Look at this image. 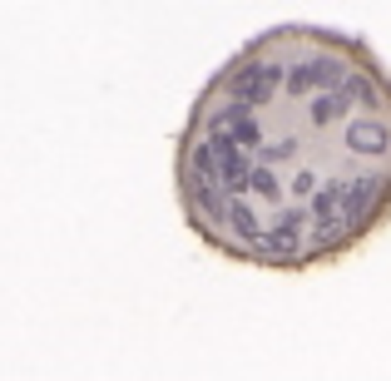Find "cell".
<instances>
[{"instance_id": "cell-1", "label": "cell", "mask_w": 391, "mask_h": 381, "mask_svg": "<svg viewBox=\"0 0 391 381\" xmlns=\"http://www.w3.org/2000/svg\"><path fill=\"white\" fill-rule=\"evenodd\" d=\"M174 198L198 243L263 273H322L391 223V65L372 40L273 25L194 95Z\"/></svg>"}]
</instances>
